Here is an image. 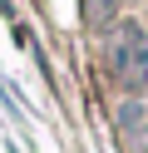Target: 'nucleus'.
Returning a JSON list of instances; mask_svg holds the SVG:
<instances>
[{"instance_id":"nucleus-1","label":"nucleus","mask_w":148,"mask_h":153,"mask_svg":"<svg viewBox=\"0 0 148 153\" xmlns=\"http://www.w3.org/2000/svg\"><path fill=\"white\" fill-rule=\"evenodd\" d=\"M104 59H109V74L118 79L123 94H143L148 89V30L138 20H114Z\"/></svg>"},{"instance_id":"nucleus-2","label":"nucleus","mask_w":148,"mask_h":153,"mask_svg":"<svg viewBox=\"0 0 148 153\" xmlns=\"http://www.w3.org/2000/svg\"><path fill=\"white\" fill-rule=\"evenodd\" d=\"M118 138L128 143V153H148V109L138 99H128L118 109Z\"/></svg>"},{"instance_id":"nucleus-3","label":"nucleus","mask_w":148,"mask_h":153,"mask_svg":"<svg viewBox=\"0 0 148 153\" xmlns=\"http://www.w3.org/2000/svg\"><path fill=\"white\" fill-rule=\"evenodd\" d=\"M118 15V0H84V20L94 30H109V20Z\"/></svg>"}]
</instances>
